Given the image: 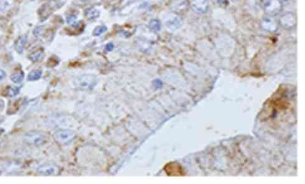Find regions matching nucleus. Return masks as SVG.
I'll list each match as a JSON object with an SVG mask.
<instances>
[{
  "instance_id": "14",
  "label": "nucleus",
  "mask_w": 305,
  "mask_h": 184,
  "mask_svg": "<svg viewBox=\"0 0 305 184\" xmlns=\"http://www.w3.org/2000/svg\"><path fill=\"white\" fill-rule=\"evenodd\" d=\"M218 3L221 5L227 6V5L228 4V0H218Z\"/></svg>"
},
{
  "instance_id": "8",
  "label": "nucleus",
  "mask_w": 305,
  "mask_h": 184,
  "mask_svg": "<svg viewBox=\"0 0 305 184\" xmlns=\"http://www.w3.org/2000/svg\"><path fill=\"white\" fill-rule=\"evenodd\" d=\"M149 27L152 30L159 31V30H160V29H161L160 22L157 19L151 20L149 22Z\"/></svg>"
},
{
  "instance_id": "2",
  "label": "nucleus",
  "mask_w": 305,
  "mask_h": 184,
  "mask_svg": "<svg viewBox=\"0 0 305 184\" xmlns=\"http://www.w3.org/2000/svg\"><path fill=\"white\" fill-rule=\"evenodd\" d=\"M192 6L197 13H204L208 10V5L206 0H194Z\"/></svg>"
},
{
  "instance_id": "3",
  "label": "nucleus",
  "mask_w": 305,
  "mask_h": 184,
  "mask_svg": "<svg viewBox=\"0 0 305 184\" xmlns=\"http://www.w3.org/2000/svg\"><path fill=\"white\" fill-rule=\"evenodd\" d=\"M57 168L55 166L51 165H45L40 166L38 169V172L42 175H52L57 173Z\"/></svg>"
},
{
  "instance_id": "1",
  "label": "nucleus",
  "mask_w": 305,
  "mask_h": 184,
  "mask_svg": "<svg viewBox=\"0 0 305 184\" xmlns=\"http://www.w3.org/2000/svg\"><path fill=\"white\" fill-rule=\"evenodd\" d=\"M73 136L74 134L71 131L62 130L55 133L56 140L61 143H66L67 142L71 141Z\"/></svg>"
},
{
  "instance_id": "9",
  "label": "nucleus",
  "mask_w": 305,
  "mask_h": 184,
  "mask_svg": "<svg viewBox=\"0 0 305 184\" xmlns=\"http://www.w3.org/2000/svg\"><path fill=\"white\" fill-rule=\"evenodd\" d=\"M11 79H12V81L15 83H20L21 82L23 79V74L21 71L20 72H17L13 73L11 76Z\"/></svg>"
},
{
  "instance_id": "4",
  "label": "nucleus",
  "mask_w": 305,
  "mask_h": 184,
  "mask_svg": "<svg viewBox=\"0 0 305 184\" xmlns=\"http://www.w3.org/2000/svg\"><path fill=\"white\" fill-rule=\"evenodd\" d=\"M166 173L171 172V175H183V170L178 163H170L166 167Z\"/></svg>"
},
{
  "instance_id": "11",
  "label": "nucleus",
  "mask_w": 305,
  "mask_h": 184,
  "mask_svg": "<svg viewBox=\"0 0 305 184\" xmlns=\"http://www.w3.org/2000/svg\"><path fill=\"white\" fill-rule=\"evenodd\" d=\"M42 75V71L40 70H34L32 71L29 75L28 79L29 80H36L40 78Z\"/></svg>"
},
{
  "instance_id": "12",
  "label": "nucleus",
  "mask_w": 305,
  "mask_h": 184,
  "mask_svg": "<svg viewBox=\"0 0 305 184\" xmlns=\"http://www.w3.org/2000/svg\"><path fill=\"white\" fill-rule=\"evenodd\" d=\"M76 18H77V17L76 15H69L67 17V21L68 24H73Z\"/></svg>"
},
{
  "instance_id": "13",
  "label": "nucleus",
  "mask_w": 305,
  "mask_h": 184,
  "mask_svg": "<svg viewBox=\"0 0 305 184\" xmlns=\"http://www.w3.org/2000/svg\"><path fill=\"white\" fill-rule=\"evenodd\" d=\"M40 52H36V53L32 54L31 56L30 59H32L33 60V61H37V60L38 59V58L40 57Z\"/></svg>"
},
{
  "instance_id": "5",
  "label": "nucleus",
  "mask_w": 305,
  "mask_h": 184,
  "mask_svg": "<svg viewBox=\"0 0 305 184\" xmlns=\"http://www.w3.org/2000/svg\"><path fill=\"white\" fill-rule=\"evenodd\" d=\"M13 0H0V11L7 12L13 6Z\"/></svg>"
},
{
  "instance_id": "15",
  "label": "nucleus",
  "mask_w": 305,
  "mask_h": 184,
  "mask_svg": "<svg viewBox=\"0 0 305 184\" xmlns=\"http://www.w3.org/2000/svg\"><path fill=\"white\" fill-rule=\"evenodd\" d=\"M107 49L108 51H110L111 50H113V45L111 44V43H110L108 44H107Z\"/></svg>"
},
{
  "instance_id": "7",
  "label": "nucleus",
  "mask_w": 305,
  "mask_h": 184,
  "mask_svg": "<svg viewBox=\"0 0 305 184\" xmlns=\"http://www.w3.org/2000/svg\"><path fill=\"white\" fill-rule=\"evenodd\" d=\"M27 37L25 36L20 37L17 40L15 44V49L18 52H19L20 53L22 52L23 49L25 47V45L27 43Z\"/></svg>"
},
{
  "instance_id": "10",
  "label": "nucleus",
  "mask_w": 305,
  "mask_h": 184,
  "mask_svg": "<svg viewBox=\"0 0 305 184\" xmlns=\"http://www.w3.org/2000/svg\"><path fill=\"white\" fill-rule=\"evenodd\" d=\"M107 30H108V29L106 26H104V25L98 26L95 29V30H94L92 34H93L94 36H100L101 34L105 32Z\"/></svg>"
},
{
  "instance_id": "6",
  "label": "nucleus",
  "mask_w": 305,
  "mask_h": 184,
  "mask_svg": "<svg viewBox=\"0 0 305 184\" xmlns=\"http://www.w3.org/2000/svg\"><path fill=\"white\" fill-rule=\"evenodd\" d=\"M85 17L88 19H95L100 16V11L95 8H88L85 10Z\"/></svg>"
},
{
  "instance_id": "16",
  "label": "nucleus",
  "mask_w": 305,
  "mask_h": 184,
  "mask_svg": "<svg viewBox=\"0 0 305 184\" xmlns=\"http://www.w3.org/2000/svg\"><path fill=\"white\" fill-rule=\"evenodd\" d=\"M79 24V22L77 23V24H76V25H78ZM73 27H76H76H77L78 26H77H77H75V25H73Z\"/></svg>"
}]
</instances>
